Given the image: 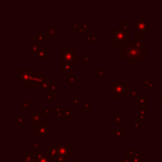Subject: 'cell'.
<instances>
[{"label":"cell","mask_w":162,"mask_h":162,"mask_svg":"<svg viewBox=\"0 0 162 162\" xmlns=\"http://www.w3.org/2000/svg\"><path fill=\"white\" fill-rule=\"evenodd\" d=\"M30 117H31V122H30V124L32 125H35L38 124L41 122V115L40 114H37V113H33V112H30Z\"/></svg>","instance_id":"17"},{"label":"cell","mask_w":162,"mask_h":162,"mask_svg":"<svg viewBox=\"0 0 162 162\" xmlns=\"http://www.w3.org/2000/svg\"><path fill=\"white\" fill-rule=\"evenodd\" d=\"M56 148L58 155H73V147L69 145V143H56Z\"/></svg>","instance_id":"8"},{"label":"cell","mask_w":162,"mask_h":162,"mask_svg":"<svg viewBox=\"0 0 162 162\" xmlns=\"http://www.w3.org/2000/svg\"><path fill=\"white\" fill-rule=\"evenodd\" d=\"M61 72L62 73H69V75H73L72 65L67 63H61Z\"/></svg>","instance_id":"15"},{"label":"cell","mask_w":162,"mask_h":162,"mask_svg":"<svg viewBox=\"0 0 162 162\" xmlns=\"http://www.w3.org/2000/svg\"><path fill=\"white\" fill-rule=\"evenodd\" d=\"M134 102L138 104L139 109H145L146 110V95H139L135 99Z\"/></svg>","instance_id":"13"},{"label":"cell","mask_w":162,"mask_h":162,"mask_svg":"<svg viewBox=\"0 0 162 162\" xmlns=\"http://www.w3.org/2000/svg\"><path fill=\"white\" fill-rule=\"evenodd\" d=\"M159 98H160V100H159V102H160L162 103V95H160V97H159Z\"/></svg>","instance_id":"45"},{"label":"cell","mask_w":162,"mask_h":162,"mask_svg":"<svg viewBox=\"0 0 162 162\" xmlns=\"http://www.w3.org/2000/svg\"><path fill=\"white\" fill-rule=\"evenodd\" d=\"M39 49H40V48L37 46V44H36V43H31V44L29 45V54H30L31 56H34L35 53L38 51Z\"/></svg>","instance_id":"22"},{"label":"cell","mask_w":162,"mask_h":162,"mask_svg":"<svg viewBox=\"0 0 162 162\" xmlns=\"http://www.w3.org/2000/svg\"><path fill=\"white\" fill-rule=\"evenodd\" d=\"M113 138H124L125 137V131L124 130H113L112 132Z\"/></svg>","instance_id":"23"},{"label":"cell","mask_w":162,"mask_h":162,"mask_svg":"<svg viewBox=\"0 0 162 162\" xmlns=\"http://www.w3.org/2000/svg\"><path fill=\"white\" fill-rule=\"evenodd\" d=\"M89 28H90V22H85V23H83V25L82 26V27L79 28L78 31H79V33H85L86 30Z\"/></svg>","instance_id":"25"},{"label":"cell","mask_w":162,"mask_h":162,"mask_svg":"<svg viewBox=\"0 0 162 162\" xmlns=\"http://www.w3.org/2000/svg\"><path fill=\"white\" fill-rule=\"evenodd\" d=\"M34 37H35V43L37 44V43H40V42H42V43H46V42H48L49 36H48V34L46 35L44 33V31L40 29L38 34H35Z\"/></svg>","instance_id":"14"},{"label":"cell","mask_w":162,"mask_h":162,"mask_svg":"<svg viewBox=\"0 0 162 162\" xmlns=\"http://www.w3.org/2000/svg\"><path fill=\"white\" fill-rule=\"evenodd\" d=\"M51 133V125H49L46 121H41L40 123L34 126L35 138H48V135Z\"/></svg>","instance_id":"6"},{"label":"cell","mask_w":162,"mask_h":162,"mask_svg":"<svg viewBox=\"0 0 162 162\" xmlns=\"http://www.w3.org/2000/svg\"><path fill=\"white\" fill-rule=\"evenodd\" d=\"M113 43L116 45L118 48H122V46H128L130 44V30L123 29L121 25L116 27V29H113Z\"/></svg>","instance_id":"2"},{"label":"cell","mask_w":162,"mask_h":162,"mask_svg":"<svg viewBox=\"0 0 162 162\" xmlns=\"http://www.w3.org/2000/svg\"><path fill=\"white\" fill-rule=\"evenodd\" d=\"M95 73H96V77L103 78V76H104V71H103V69H102V68H97V69L95 70Z\"/></svg>","instance_id":"38"},{"label":"cell","mask_w":162,"mask_h":162,"mask_svg":"<svg viewBox=\"0 0 162 162\" xmlns=\"http://www.w3.org/2000/svg\"><path fill=\"white\" fill-rule=\"evenodd\" d=\"M100 41V35L99 34H92V35H88L86 37V42L89 43V42H95V43H98Z\"/></svg>","instance_id":"24"},{"label":"cell","mask_w":162,"mask_h":162,"mask_svg":"<svg viewBox=\"0 0 162 162\" xmlns=\"http://www.w3.org/2000/svg\"><path fill=\"white\" fill-rule=\"evenodd\" d=\"M71 116H73V108H69L68 110H66V113H65L66 121H68L69 117H71Z\"/></svg>","instance_id":"34"},{"label":"cell","mask_w":162,"mask_h":162,"mask_svg":"<svg viewBox=\"0 0 162 162\" xmlns=\"http://www.w3.org/2000/svg\"><path fill=\"white\" fill-rule=\"evenodd\" d=\"M112 119H113V121H115V122H117V124H119L122 121H124L125 117L124 116H122V117H117L116 116V117H113Z\"/></svg>","instance_id":"41"},{"label":"cell","mask_w":162,"mask_h":162,"mask_svg":"<svg viewBox=\"0 0 162 162\" xmlns=\"http://www.w3.org/2000/svg\"><path fill=\"white\" fill-rule=\"evenodd\" d=\"M22 162H38L36 160V158H34V155H29V151L27 152V155H22Z\"/></svg>","instance_id":"18"},{"label":"cell","mask_w":162,"mask_h":162,"mask_svg":"<svg viewBox=\"0 0 162 162\" xmlns=\"http://www.w3.org/2000/svg\"><path fill=\"white\" fill-rule=\"evenodd\" d=\"M82 65H89L90 63H91V58L89 56H82Z\"/></svg>","instance_id":"35"},{"label":"cell","mask_w":162,"mask_h":162,"mask_svg":"<svg viewBox=\"0 0 162 162\" xmlns=\"http://www.w3.org/2000/svg\"><path fill=\"white\" fill-rule=\"evenodd\" d=\"M138 96L139 95H138V90H131L129 93V97L131 99H133V100H135V99L137 97H138Z\"/></svg>","instance_id":"36"},{"label":"cell","mask_w":162,"mask_h":162,"mask_svg":"<svg viewBox=\"0 0 162 162\" xmlns=\"http://www.w3.org/2000/svg\"><path fill=\"white\" fill-rule=\"evenodd\" d=\"M133 127H134V129H141L142 128V122H139V121H138V122H135L134 123H133Z\"/></svg>","instance_id":"37"},{"label":"cell","mask_w":162,"mask_h":162,"mask_svg":"<svg viewBox=\"0 0 162 162\" xmlns=\"http://www.w3.org/2000/svg\"><path fill=\"white\" fill-rule=\"evenodd\" d=\"M39 114L41 115V117L42 116H49V117H50L51 114H52V110H49L48 108H44L43 111L40 112Z\"/></svg>","instance_id":"33"},{"label":"cell","mask_w":162,"mask_h":162,"mask_svg":"<svg viewBox=\"0 0 162 162\" xmlns=\"http://www.w3.org/2000/svg\"><path fill=\"white\" fill-rule=\"evenodd\" d=\"M61 63H67L70 65L78 64V53L72 48H62L61 49Z\"/></svg>","instance_id":"5"},{"label":"cell","mask_w":162,"mask_h":162,"mask_svg":"<svg viewBox=\"0 0 162 162\" xmlns=\"http://www.w3.org/2000/svg\"><path fill=\"white\" fill-rule=\"evenodd\" d=\"M39 149V143L38 142H32L30 146V151H34V152H37Z\"/></svg>","instance_id":"39"},{"label":"cell","mask_w":162,"mask_h":162,"mask_svg":"<svg viewBox=\"0 0 162 162\" xmlns=\"http://www.w3.org/2000/svg\"><path fill=\"white\" fill-rule=\"evenodd\" d=\"M91 109V104H90V100H86L85 103L82 106V112H89Z\"/></svg>","instance_id":"32"},{"label":"cell","mask_w":162,"mask_h":162,"mask_svg":"<svg viewBox=\"0 0 162 162\" xmlns=\"http://www.w3.org/2000/svg\"><path fill=\"white\" fill-rule=\"evenodd\" d=\"M121 162H129V161H128L127 159H122V160Z\"/></svg>","instance_id":"44"},{"label":"cell","mask_w":162,"mask_h":162,"mask_svg":"<svg viewBox=\"0 0 162 162\" xmlns=\"http://www.w3.org/2000/svg\"><path fill=\"white\" fill-rule=\"evenodd\" d=\"M46 51H48V49L46 48H40L34 55L35 60H46L48 59Z\"/></svg>","instance_id":"12"},{"label":"cell","mask_w":162,"mask_h":162,"mask_svg":"<svg viewBox=\"0 0 162 162\" xmlns=\"http://www.w3.org/2000/svg\"><path fill=\"white\" fill-rule=\"evenodd\" d=\"M151 29V22L145 17H139L134 24V37L135 41H142V36L147 33V30Z\"/></svg>","instance_id":"4"},{"label":"cell","mask_w":162,"mask_h":162,"mask_svg":"<svg viewBox=\"0 0 162 162\" xmlns=\"http://www.w3.org/2000/svg\"><path fill=\"white\" fill-rule=\"evenodd\" d=\"M60 89L59 86H57L55 82H49V88H48V92H51V93H56Z\"/></svg>","instance_id":"19"},{"label":"cell","mask_w":162,"mask_h":162,"mask_svg":"<svg viewBox=\"0 0 162 162\" xmlns=\"http://www.w3.org/2000/svg\"><path fill=\"white\" fill-rule=\"evenodd\" d=\"M33 155L38 162H52V158L48 153V151H44L42 153H39L37 151V152H34Z\"/></svg>","instance_id":"10"},{"label":"cell","mask_w":162,"mask_h":162,"mask_svg":"<svg viewBox=\"0 0 162 162\" xmlns=\"http://www.w3.org/2000/svg\"><path fill=\"white\" fill-rule=\"evenodd\" d=\"M121 27L125 30H130V23L126 22V21H124V22H122Z\"/></svg>","instance_id":"40"},{"label":"cell","mask_w":162,"mask_h":162,"mask_svg":"<svg viewBox=\"0 0 162 162\" xmlns=\"http://www.w3.org/2000/svg\"><path fill=\"white\" fill-rule=\"evenodd\" d=\"M56 161L57 162H69V156L58 155V156L56 158Z\"/></svg>","instance_id":"30"},{"label":"cell","mask_w":162,"mask_h":162,"mask_svg":"<svg viewBox=\"0 0 162 162\" xmlns=\"http://www.w3.org/2000/svg\"><path fill=\"white\" fill-rule=\"evenodd\" d=\"M122 60H128L131 65L138 64V61L146 59V44L142 41H134L121 49Z\"/></svg>","instance_id":"1"},{"label":"cell","mask_w":162,"mask_h":162,"mask_svg":"<svg viewBox=\"0 0 162 162\" xmlns=\"http://www.w3.org/2000/svg\"><path fill=\"white\" fill-rule=\"evenodd\" d=\"M77 98H78V96H77V95H74V96H73V99H72V100L69 101V102L73 104V107H76V108H77V106H78V104L82 102V101L79 100V99H77Z\"/></svg>","instance_id":"31"},{"label":"cell","mask_w":162,"mask_h":162,"mask_svg":"<svg viewBox=\"0 0 162 162\" xmlns=\"http://www.w3.org/2000/svg\"><path fill=\"white\" fill-rule=\"evenodd\" d=\"M29 105H30V102L29 100H23L22 101V111L23 112H29Z\"/></svg>","instance_id":"26"},{"label":"cell","mask_w":162,"mask_h":162,"mask_svg":"<svg viewBox=\"0 0 162 162\" xmlns=\"http://www.w3.org/2000/svg\"><path fill=\"white\" fill-rule=\"evenodd\" d=\"M129 87L130 82H113L112 85L108 86V90L113 92V99L119 100V99H124L125 95H129Z\"/></svg>","instance_id":"3"},{"label":"cell","mask_w":162,"mask_h":162,"mask_svg":"<svg viewBox=\"0 0 162 162\" xmlns=\"http://www.w3.org/2000/svg\"><path fill=\"white\" fill-rule=\"evenodd\" d=\"M52 112H54L56 114V119L57 121H59V119L62 118V117H65V113H66V109L61 107V105L59 103L56 104V106L54 108L51 109Z\"/></svg>","instance_id":"11"},{"label":"cell","mask_w":162,"mask_h":162,"mask_svg":"<svg viewBox=\"0 0 162 162\" xmlns=\"http://www.w3.org/2000/svg\"><path fill=\"white\" fill-rule=\"evenodd\" d=\"M146 116H147V114H146V110L145 109H139L138 110V121L139 122H143L144 119H146Z\"/></svg>","instance_id":"27"},{"label":"cell","mask_w":162,"mask_h":162,"mask_svg":"<svg viewBox=\"0 0 162 162\" xmlns=\"http://www.w3.org/2000/svg\"><path fill=\"white\" fill-rule=\"evenodd\" d=\"M142 155L140 151H126L125 152V159L129 162H142Z\"/></svg>","instance_id":"9"},{"label":"cell","mask_w":162,"mask_h":162,"mask_svg":"<svg viewBox=\"0 0 162 162\" xmlns=\"http://www.w3.org/2000/svg\"><path fill=\"white\" fill-rule=\"evenodd\" d=\"M44 100H46L48 103H50L52 102V100L56 99V93H51V92H46V95L43 96Z\"/></svg>","instance_id":"21"},{"label":"cell","mask_w":162,"mask_h":162,"mask_svg":"<svg viewBox=\"0 0 162 162\" xmlns=\"http://www.w3.org/2000/svg\"><path fill=\"white\" fill-rule=\"evenodd\" d=\"M146 88L148 90H155V82H149L147 85H146Z\"/></svg>","instance_id":"42"},{"label":"cell","mask_w":162,"mask_h":162,"mask_svg":"<svg viewBox=\"0 0 162 162\" xmlns=\"http://www.w3.org/2000/svg\"><path fill=\"white\" fill-rule=\"evenodd\" d=\"M34 69H19L17 81L24 86H29V83L34 76Z\"/></svg>","instance_id":"7"},{"label":"cell","mask_w":162,"mask_h":162,"mask_svg":"<svg viewBox=\"0 0 162 162\" xmlns=\"http://www.w3.org/2000/svg\"><path fill=\"white\" fill-rule=\"evenodd\" d=\"M60 33V30L57 29L55 27H52V26H49L48 27V36L49 38H56V35Z\"/></svg>","instance_id":"16"},{"label":"cell","mask_w":162,"mask_h":162,"mask_svg":"<svg viewBox=\"0 0 162 162\" xmlns=\"http://www.w3.org/2000/svg\"><path fill=\"white\" fill-rule=\"evenodd\" d=\"M74 162H82V160H80V159H75L74 160Z\"/></svg>","instance_id":"43"},{"label":"cell","mask_w":162,"mask_h":162,"mask_svg":"<svg viewBox=\"0 0 162 162\" xmlns=\"http://www.w3.org/2000/svg\"><path fill=\"white\" fill-rule=\"evenodd\" d=\"M65 81H66V82H68L69 85L72 86V85H74V83L78 81V79H77L76 77L73 76V75H69L68 77H66V78H65Z\"/></svg>","instance_id":"28"},{"label":"cell","mask_w":162,"mask_h":162,"mask_svg":"<svg viewBox=\"0 0 162 162\" xmlns=\"http://www.w3.org/2000/svg\"><path fill=\"white\" fill-rule=\"evenodd\" d=\"M46 151H48V153L49 154V155L51 156L52 158L56 159V158L58 156V152H57V148L56 147L49 146V147H48V149H46Z\"/></svg>","instance_id":"20"},{"label":"cell","mask_w":162,"mask_h":162,"mask_svg":"<svg viewBox=\"0 0 162 162\" xmlns=\"http://www.w3.org/2000/svg\"><path fill=\"white\" fill-rule=\"evenodd\" d=\"M13 119L15 122H17L18 124H26V121H27V118L25 116H19V117H13Z\"/></svg>","instance_id":"29"}]
</instances>
